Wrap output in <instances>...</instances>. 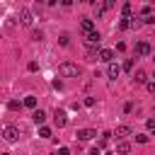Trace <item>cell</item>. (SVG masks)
<instances>
[{
	"instance_id": "9a60e30c",
	"label": "cell",
	"mask_w": 155,
	"mask_h": 155,
	"mask_svg": "<svg viewBox=\"0 0 155 155\" xmlns=\"http://www.w3.org/2000/svg\"><path fill=\"white\" fill-rule=\"evenodd\" d=\"M22 104H24V107H29V109H36V97H31V94H29V97H24V102H22Z\"/></svg>"
},
{
	"instance_id": "5b68a950",
	"label": "cell",
	"mask_w": 155,
	"mask_h": 155,
	"mask_svg": "<svg viewBox=\"0 0 155 155\" xmlns=\"http://www.w3.org/2000/svg\"><path fill=\"white\" fill-rule=\"evenodd\" d=\"M53 121H56L58 128H63V126L68 124V114H65L63 109H56V111H53Z\"/></svg>"
},
{
	"instance_id": "2e32d148",
	"label": "cell",
	"mask_w": 155,
	"mask_h": 155,
	"mask_svg": "<svg viewBox=\"0 0 155 155\" xmlns=\"http://www.w3.org/2000/svg\"><path fill=\"white\" fill-rule=\"evenodd\" d=\"M104 10H109V7H107V2H94V12H97V17H99V15H104Z\"/></svg>"
},
{
	"instance_id": "277c9868",
	"label": "cell",
	"mask_w": 155,
	"mask_h": 155,
	"mask_svg": "<svg viewBox=\"0 0 155 155\" xmlns=\"http://www.w3.org/2000/svg\"><path fill=\"white\" fill-rule=\"evenodd\" d=\"M121 70H124V68H121L119 63H114V61H111V63L107 65V78H111V80H116V78L121 75Z\"/></svg>"
},
{
	"instance_id": "52a82bcc",
	"label": "cell",
	"mask_w": 155,
	"mask_h": 155,
	"mask_svg": "<svg viewBox=\"0 0 155 155\" xmlns=\"http://www.w3.org/2000/svg\"><path fill=\"white\" fill-rule=\"evenodd\" d=\"M75 136H78V140H92V138L97 136V131H94V128H80Z\"/></svg>"
},
{
	"instance_id": "ffe728a7",
	"label": "cell",
	"mask_w": 155,
	"mask_h": 155,
	"mask_svg": "<svg viewBox=\"0 0 155 155\" xmlns=\"http://www.w3.org/2000/svg\"><path fill=\"white\" fill-rule=\"evenodd\" d=\"M19 107H22V104H19L17 99H12V102H7V109H12V111H15V109H19Z\"/></svg>"
},
{
	"instance_id": "ba28073f",
	"label": "cell",
	"mask_w": 155,
	"mask_h": 155,
	"mask_svg": "<svg viewBox=\"0 0 155 155\" xmlns=\"http://www.w3.org/2000/svg\"><path fill=\"white\" fill-rule=\"evenodd\" d=\"M80 29H82V34H90V31H94V22L90 17H82L80 19Z\"/></svg>"
},
{
	"instance_id": "d6986e66",
	"label": "cell",
	"mask_w": 155,
	"mask_h": 155,
	"mask_svg": "<svg viewBox=\"0 0 155 155\" xmlns=\"http://www.w3.org/2000/svg\"><path fill=\"white\" fill-rule=\"evenodd\" d=\"M39 136L41 138H51V128L48 126H39Z\"/></svg>"
},
{
	"instance_id": "7c38bea8",
	"label": "cell",
	"mask_w": 155,
	"mask_h": 155,
	"mask_svg": "<svg viewBox=\"0 0 155 155\" xmlns=\"http://www.w3.org/2000/svg\"><path fill=\"white\" fill-rule=\"evenodd\" d=\"M31 119H34V124H36V126H44V121H46V114H44L41 109H34Z\"/></svg>"
},
{
	"instance_id": "8fae6325",
	"label": "cell",
	"mask_w": 155,
	"mask_h": 155,
	"mask_svg": "<svg viewBox=\"0 0 155 155\" xmlns=\"http://www.w3.org/2000/svg\"><path fill=\"white\" fill-rule=\"evenodd\" d=\"M116 153H119V155H128V153H131V143H128V140H119V143H116Z\"/></svg>"
},
{
	"instance_id": "cb8c5ba5",
	"label": "cell",
	"mask_w": 155,
	"mask_h": 155,
	"mask_svg": "<svg viewBox=\"0 0 155 155\" xmlns=\"http://www.w3.org/2000/svg\"><path fill=\"white\" fill-rule=\"evenodd\" d=\"M85 107H94V97H87L85 99Z\"/></svg>"
},
{
	"instance_id": "6da1fadb",
	"label": "cell",
	"mask_w": 155,
	"mask_h": 155,
	"mask_svg": "<svg viewBox=\"0 0 155 155\" xmlns=\"http://www.w3.org/2000/svg\"><path fill=\"white\" fill-rule=\"evenodd\" d=\"M58 75H63V78H78V75H80V68H78L75 63L65 61V63L58 65Z\"/></svg>"
},
{
	"instance_id": "5bb4252c",
	"label": "cell",
	"mask_w": 155,
	"mask_h": 155,
	"mask_svg": "<svg viewBox=\"0 0 155 155\" xmlns=\"http://www.w3.org/2000/svg\"><path fill=\"white\" fill-rule=\"evenodd\" d=\"M133 80H136L138 85H145V82H148V73H145V70H138V73L133 75Z\"/></svg>"
},
{
	"instance_id": "603a6c76",
	"label": "cell",
	"mask_w": 155,
	"mask_h": 155,
	"mask_svg": "<svg viewBox=\"0 0 155 155\" xmlns=\"http://www.w3.org/2000/svg\"><path fill=\"white\" fill-rule=\"evenodd\" d=\"M136 140H138V143H148V136H143V133H136Z\"/></svg>"
},
{
	"instance_id": "30bf717a",
	"label": "cell",
	"mask_w": 155,
	"mask_h": 155,
	"mask_svg": "<svg viewBox=\"0 0 155 155\" xmlns=\"http://www.w3.org/2000/svg\"><path fill=\"white\" fill-rule=\"evenodd\" d=\"M131 133H133V131H131V128H128V126H116V128H114V133H111V136H116V138H119V140H124V138H126V136H131Z\"/></svg>"
},
{
	"instance_id": "4316f807",
	"label": "cell",
	"mask_w": 155,
	"mask_h": 155,
	"mask_svg": "<svg viewBox=\"0 0 155 155\" xmlns=\"http://www.w3.org/2000/svg\"><path fill=\"white\" fill-rule=\"evenodd\" d=\"M148 90H150V92L155 94V82H148Z\"/></svg>"
},
{
	"instance_id": "4fadbf2b",
	"label": "cell",
	"mask_w": 155,
	"mask_h": 155,
	"mask_svg": "<svg viewBox=\"0 0 155 155\" xmlns=\"http://www.w3.org/2000/svg\"><path fill=\"white\" fill-rule=\"evenodd\" d=\"M19 22L29 27V24H31V12H29V10H22V12H19Z\"/></svg>"
},
{
	"instance_id": "484cf974",
	"label": "cell",
	"mask_w": 155,
	"mask_h": 155,
	"mask_svg": "<svg viewBox=\"0 0 155 155\" xmlns=\"http://www.w3.org/2000/svg\"><path fill=\"white\" fill-rule=\"evenodd\" d=\"M56 155H70V150H68V148H58V153H56Z\"/></svg>"
},
{
	"instance_id": "83f0119b",
	"label": "cell",
	"mask_w": 155,
	"mask_h": 155,
	"mask_svg": "<svg viewBox=\"0 0 155 155\" xmlns=\"http://www.w3.org/2000/svg\"><path fill=\"white\" fill-rule=\"evenodd\" d=\"M0 155H10V153H0Z\"/></svg>"
},
{
	"instance_id": "f1b7e54d",
	"label": "cell",
	"mask_w": 155,
	"mask_h": 155,
	"mask_svg": "<svg viewBox=\"0 0 155 155\" xmlns=\"http://www.w3.org/2000/svg\"><path fill=\"white\" fill-rule=\"evenodd\" d=\"M153 63H155V58H153Z\"/></svg>"
},
{
	"instance_id": "3957f363",
	"label": "cell",
	"mask_w": 155,
	"mask_h": 155,
	"mask_svg": "<svg viewBox=\"0 0 155 155\" xmlns=\"http://www.w3.org/2000/svg\"><path fill=\"white\" fill-rule=\"evenodd\" d=\"M153 53V46L148 41H138L136 44V56H150Z\"/></svg>"
},
{
	"instance_id": "e0dca14e",
	"label": "cell",
	"mask_w": 155,
	"mask_h": 155,
	"mask_svg": "<svg viewBox=\"0 0 155 155\" xmlns=\"http://www.w3.org/2000/svg\"><path fill=\"white\" fill-rule=\"evenodd\" d=\"M131 10H133V7H131V2H126V5L121 7V12H124V19H131Z\"/></svg>"
},
{
	"instance_id": "d4e9b609",
	"label": "cell",
	"mask_w": 155,
	"mask_h": 155,
	"mask_svg": "<svg viewBox=\"0 0 155 155\" xmlns=\"http://www.w3.org/2000/svg\"><path fill=\"white\" fill-rule=\"evenodd\" d=\"M99 153H102V148H99V145H94V148L90 150V155H99Z\"/></svg>"
},
{
	"instance_id": "7a4b0ae2",
	"label": "cell",
	"mask_w": 155,
	"mask_h": 155,
	"mask_svg": "<svg viewBox=\"0 0 155 155\" xmlns=\"http://www.w3.org/2000/svg\"><path fill=\"white\" fill-rule=\"evenodd\" d=\"M2 138H5L7 143H15V140L19 138V128H17V126H5V128H2Z\"/></svg>"
},
{
	"instance_id": "9c48e42d",
	"label": "cell",
	"mask_w": 155,
	"mask_h": 155,
	"mask_svg": "<svg viewBox=\"0 0 155 155\" xmlns=\"http://www.w3.org/2000/svg\"><path fill=\"white\" fill-rule=\"evenodd\" d=\"M99 61L109 65V63L114 61V51H111V48H99Z\"/></svg>"
},
{
	"instance_id": "8992f818",
	"label": "cell",
	"mask_w": 155,
	"mask_h": 155,
	"mask_svg": "<svg viewBox=\"0 0 155 155\" xmlns=\"http://www.w3.org/2000/svg\"><path fill=\"white\" fill-rule=\"evenodd\" d=\"M99 41H102V36H99V31H97V29H94V31H90V34H85V44H87L90 48H92V46H97Z\"/></svg>"
},
{
	"instance_id": "7402d4cb",
	"label": "cell",
	"mask_w": 155,
	"mask_h": 155,
	"mask_svg": "<svg viewBox=\"0 0 155 155\" xmlns=\"http://www.w3.org/2000/svg\"><path fill=\"white\" fill-rule=\"evenodd\" d=\"M124 70H133V58H126V63H124Z\"/></svg>"
},
{
	"instance_id": "ac0fdd59",
	"label": "cell",
	"mask_w": 155,
	"mask_h": 155,
	"mask_svg": "<svg viewBox=\"0 0 155 155\" xmlns=\"http://www.w3.org/2000/svg\"><path fill=\"white\" fill-rule=\"evenodd\" d=\"M140 17H143V19H148V17H153V7H150V5H145V7L140 10Z\"/></svg>"
},
{
	"instance_id": "44dd1931",
	"label": "cell",
	"mask_w": 155,
	"mask_h": 155,
	"mask_svg": "<svg viewBox=\"0 0 155 155\" xmlns=\"http://www.w3.org/2000/svg\"><path fill=\"white\" fill-rule=\"evenodd\" d=\"M145 126H148V131H150V133H155V119H148V121H145Z\"/></svg>"
}]
</instances>
